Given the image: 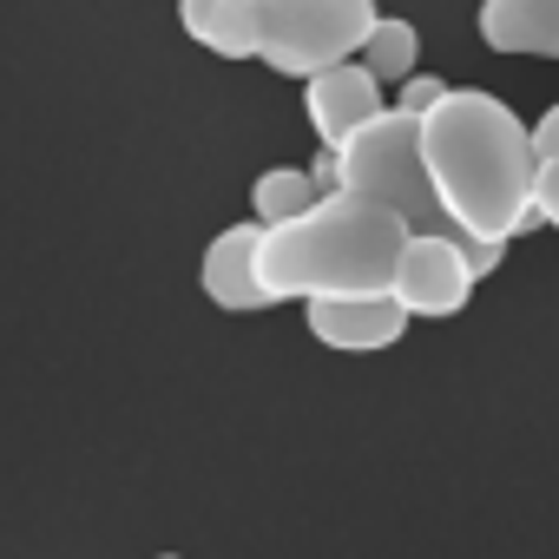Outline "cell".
Masks as SVG:
<instances>
[{
    "mask_svg": "<svg viewBox=\"0 0 559 559\" xmlns=\"http://www.w3.org/2000/svg\"><path fill=\"white\" fill-rule=\"evenodd\" d=\"M257 230L263 224H224L211 243H204V263H198V290L217 304V310H230V317H257V310H270V297L257 290V270H250V250H257Z\"/></svg>",
    "mask_w": 559,
    "mask_h": 559,
    "instance_id": "52a82bcc",
    "label": "cell"
},
{
    "mask_svg": "<svg viewBox=\"0 0 559 559\" xmlns=\"http://www.w3.org/2000/svg\"><path fill=\"white\" fill-rule=\"evenodd\" d=\"M376 0H257V60L284 80H317L369 40Z\"/></svg>",
    "mask_w": 559,
    "mask_h": 559,
    "instance_id": "277c9868",
    "label": "cell"
},
{
    "mask_svg": "<svg viewBox=\"0 0 559 559\" xmlns=\"http://www.w3.org/2000/svg\"><path fill=\"white\" fill-rule=\"evenodd\" d=\"M178 27L217 60H257V0H178Z\"/></svg>",
    "mask_w": 559,
    "mask_h": 559,
    "instance_id": "30bf717a",
    "label": "cell"
},
{
    "mask_svg": "<svg viewBox=\"0 0 559 559\" xmlns=\"http://www.w3.org/2000/svg\"><path fill=\"white\" fill-rule=\"evenodd\" d=\"M356 67H362L376 86H402L408 73H421V34H415V21L382 14V21L369 27V40L356 47Z\"/></svg>",
    "mask_w": 559,
    "mask_h": 559,
    "instance_id": "8fae6325",
    "label": "cell"
},
{
    "mask_svg": "<svg viewBox=\"0 0 559 559\" xmlns=\"http://www.w3.org/2000/svg\"><path fill=\"white\" fill-rule=\"evenodd\" d=\"M304 112H310V126H317V139H323V152H330V145H343L369 112H382V86H376L356 60H343V67L304 80Z\"/></svg>",
    "mask_w": 559,
    "mask_h": 559,
    "instance_id": "ba28073f",
    "label": "cell"
},
{
    "mask_svg": "<svg viewBox=\"0 0 559 559\" xmlns=\"http://www.w3.org/2000/svg\"><path fill=\"white\" fill-rule=\"evenodd\" d=\"M526 204H533V224H552V230H559V165H533Z\"/></svg>",
    "mask_w": 559,
    "mask_h": 559,
    "instance_id": "5bb4252c",
    "label": "cell"
},
{
    "mask_svg": "<svg viewBox=\"0 0 559 559\" xmlns=\"http://www.w3.org/2000/svg\"><path fill=\"white\" fill-rule=\"evenodd\" d=\"M330 165H336V191L382 204L408 230H448L441 211H435V191H428V171H421V145H415V119L408 112H395V106L369 112L343 145H330Z\"/></svg>",
    "mask_w": 559,
    "mask_h": 559,
    "instance_id": "3957f363",
    "label": "cell"
},
{
    "mask_svg": "<svg viewBox=\"0 0 559 559\" xmlns=\"http://www.w3.org/2000/svg\"><path fill=\"white\" fill-rule=\"evenodd\" d=\"M152 559H185V552H152Z\"/></svg>",
    "mask_w": 559,
    "mask_h": 559,
    "instance_id": "e0dca14e",
    "label": "cell"
},
{
    "mask_svg": "<svg viewBox=\"0 0 559 559\" xmlns=\"http://www.w3.org/2000/svg\"><path fill=\"white\" fill-rule=\"evenodd\" d=\"M389 304L415 323V317H461L474 304V276L454 250V230H408L395 276H389Z\"/></svg>",
    "mask_w": 559,
    "mask_h": 559,
    "instance_id": "5b68a950",
    "label": "cell"
},
{
    "mask_svg": "<svg viewBox=\"0 0 559 559\" xmlns=\"http://www.w3.org/2000/svg\"><path fill=\"white\" fill-rule=\"evenodd\" d=\"M421 171L435 191V211L454 237L480 243H513L533 224V152H526V119L487 93V86H448L421 119H415Z\"/></svg>",
    "mask_w": 559,
    "mask_h": 559,
    "instance_id": "6da1fadb",
    "label": "cell"
},
{
    "mask_svg": "<svg viewBox=\"0 0 559 559\" xmlns=\"http://www.w3.org/2000/svg\"><path fill=\"white\" fill-rule=\"evenodd\" d=\"M448 93V80H435V73H408L402 86H395V112H408V119H421L435 99Z\"/></svg>",
    "mask_w": 559,
    "mask_h": 559,
    "instance_id": "4fadbf2b",
    "label": "cell"
},
{
    "mask_svg": "<svg viewBox=\"0 0 559 559\" xmlns=\"http://www.w3.org/2000/svg\"><path fill=\"white\" fill-rule=\"evenodd\" d=\"M454 250H461V263H467V276L480 284V276H493L500 263H507V243H480V237H454Z\"/></svg>",
    "mask_w": 559,
    "mask_h": 559,
    "instance_id": "2e32d148",
    "label": "cell"
},
{
    "mask_svg": "<svg viewBox=\"0 0 559 559\" xmlns=\"http://www.w3.org/2000/svg\"><path fill=\"white\" fill-rule=\"evenodd\" d=\"M304 323L323 349H343V356H376V349H395L408 336V317L389 304V297H330V304H304Z\"/></svg>",
    "mask_w": 559,
    "mask_h": 559,
    "instance_id": "8992f818",
    "label": "cell"
},
{
    "mask_svg": "<svg viewBox=\"0 0 559 559\" xmlns=\"http://www.w3.org/2000/svg\"><path fill=\"white\" fill-rule=\"evenodd\" d=\"M474 27H480L487 53L559 60V0H480Z\"/></svg>",
    "mask_w": 559,
    "mask_h": 559,
    "instance_id": "9c48e42d",
    "label": "cell"
},
{
    "mask_svg": "<svg viewBox=\"0 0 559 559\" xmlns=\"http://www.w3.org/2000/svg\"><path fill=\"white\" fill-rule=\"evenodd\" d=\"M408 243V224L389 217L369 198L330 191L304 217L257 230L250 270L270 304H330V297H389L395 257Z\"/></svg>",
    "mask_w": 559,
    "mask_h": 559,
    "instance_id": "7a4b0ae2",
    "label": "cell"
},
{
    "mask_svg": "<svg viewBox=\"0 0 559 559\" xmlns=\"http://www.w3.org/2000/svg\"><path fill=\"white\" fill-rule=\"evenodd\" d=\"M310 204H317V185H310L304 165H270V171L250 178V224H263V230L304 217Z\"/></svg>",
    "mask_w": 559,
    "mask_h": 559,
    "instance_id": "7c38bea8",
    "label": "cell"
},
{
    "mask_svg": "<svg viewBox=\"0 0 559 559\" xmlns=\"http://www.w3.org/2000/svg\"><path fill=\"white\" fill-rule=\"evenodd\" d=\"M526 152H533V165H559V99L526 126Z\"/></svg>",
    "mask_w": 559,
    "mask_h": 559,
    "instance_id": "9a60e30c",
    "label": "cell"
}]
</instances>
